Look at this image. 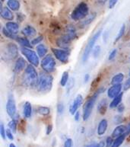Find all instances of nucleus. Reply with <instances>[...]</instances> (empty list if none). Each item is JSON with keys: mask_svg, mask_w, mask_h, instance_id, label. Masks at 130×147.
<instances>
[{"mask_svg": "<svg viewBox=\"0 0 130 147\" xmlns=\"http://www.w3.org/2000/svg\"><path fill=\"white\" fill-rule=\"evenodd\" d=\"M89 80H90V75L87 73V74L84 75V83H87Z\"/></svg>", "mask_w": 130, "mask_h": 147, "instance_id": "obj_50", "label": "nucleus"}, {"mask_svg": "<svg viewBox=\"0 0 130 147\" xmlns=\"http://www.w3.org/2000/svg\"><path fill=\"white\" fill-rule=\"evenodd\" d=\"M5 28L9 31L11 32L12 34H15V35H17L19 32V25H18V23L16 22H8L5 24Z\"/></svg>", "mask_w": 130, "mask_h": 147, "instance_id": "obj_20", "label": "nucleus"}, {"mask_svg": "<svg viewBox=\"0 0 130 147\" xmlns=\"http://www.w3.org/2000/svg\"><path fill=\"white\" fill-rule=\"evenodd\" d=\"M123 92H121L119 95H117V97H115L114 98L112 99V101L109 105V107L111 109H113V108H117L118 106L121 104L122 99H123Z\"/></svg>", "mask_w": 130, "mask_h": 147, "instance_id": "obj_25", "label": "nucleus"}, {"mask_svg": "<svg viewBox=\"0 0 130 147\" xmlns=\"http://www.w3.org/2000/svg\"><path fill=\"white\" fill-rule=\"evenodd\" d=\"M21 33L23 35H24V37H35L37 34V30L31 25H27L22 28Z\"/></svg>", "mask_w": 130, "mask_h": 147, "instance_id": "obj_19", "label": "nucleus"}, {"mask_svg": "<svg viewBox=\"0 0 130 147\" xmlns=\"http://www.w3.org/2000/svg\"><path fill=\"white\" fill-rule=\"evenodd\" d=\"M101 46L100 45H97V46L94 47V48L93 50L92 53H93V56L94 58H97L100 56L101 54Z\"/></svg>", "mask_w": 130, "mask_h": 147, "instance_id": "obj_36", "label": "nucleus"}, {"mask_svg": "<svg viewBox=\"0 0 130 147\" xmlns=\"http://www.w3.org/2000/svg\"><path fill=\"white\" fill-rule=\"evenodd\" d=\"M2 32L5 37H8V38H9V39L14 40H16L18 39V36L15 35V34H11V32H9V31H8L5 28H2Z\"/></svg>", "mask_w": 130, "mask_h": 147, "instance_id": "obj_33", "label": "nucleus"}, {"mask_svg": "<svg viewBox=\"0 0 130 147\" xmlns=\"http://www.w3.org/2000/svg\"><path fill=\"white\" fill-rule=\"evenodd\" d=\"M117 52H118L117 49H113V50L110 52L108 57V59L110 61H112V60H113V59L116 58V57H117Z\"/></svg>", "mask_w": 130, "mask_h": 147, "instance_id": "obj_38", "label": "nucleus"}, {"mask_svg": "<svg viewBox=\"0 0 130 147\" xmlns=\"http://www.w3.org/2000/svg\"><path fill=\"white\" fill-rule=\"evenodd\" d=\"M73 146V141L71 138L66 139L63 144V147H72Z\"/></svg>", "mask_w": 130, "mask_h": 147, "instance_id": "obj_41", "label": "nucleus"}, {"mask_svg": "<svg viewBox=\"0 0 130 147\" xmlns=\"http://www.w3.org/2000/svg\"><path fill=\"white\" fill-rule=\"evenodd\" d=\"M126 129H127V126L123 125V124H119L113 129L111 136L114 139L117 138V137L126 134Z\"/></svg>", "mask_w": 130, "mask_h": 147, "instance_id": "obj_18", "label": "nucleus"}, {"mask_svg": "<svg viewBox=\"0 0 130 147\" xmlns=\"http://www.w3.org/2000/svg\"><path fill=\"white\" fill-rule=\"evenodd\" d=\"M53 77L50 73H47L44 72L39 76L38 85L36 88H38V91L40 93H48L50 92L53 88Z\"/></svg>", "mask_w": 130, "mask_h": 147, "instance_id": "obj_3", "label": "nucleus"}, {"mask_svg": "<svg viewBox=\"0 0 130 147\" xmlns=\"http://www.w3.org/2000/svg\"><path fill=\"white\" fill-rule=\"evenodd\" d=\"M125 31H126V25H125V24H123V25L121 26V28H120V29H119V32H118V34H117V37H116V38H115L114 40L115 43H117V42L119 41V40L123 37L124 34H125Z\"/></svg>", "mask_w": 130, "mask_h": 147, "instance_id": "obj_34", "label": "nucleus"}, {"mask_svg": "<svg viewBox=\"0 0 130 147\" xmlns=\"http://www.w3.org/2000/svg\"><path fill=\"white\" fill-rule=\"evenodd\" d=\"M32 111H33V109H32V105H31V102L26 101L24 104V106H23V115H24V117H25L26 119L31 118V116H32Z\"/></svg>", "mask_w": 130, "mask_h": 147, "instance_id": "obj_22", "label": "nucleus"}, {"mask_svg": "<svg viewBox=\"0 0 130 147\" xmlns=\"http://www.w3.org/2000/svg\"><path fill=\"white\" fill-rule=\"evenodd\" d=\"M65 106L62 102H60L57 105V112L59 114H62L64 113Z\"/></svg>", "mask_w": 130, "mask_h": 147, "instance_id": "obj_39", "label": "nucleus"}, {"mask_svg": "<svg viewBox=\"0 0 130 147\" xmlns=\"http://www.w3.org/2000/svg\"><path fill=\"white\" fill-rule=\"evenodd\" d=\"M64 34L67 36V37H68L69 39L72 40H74L76 39L78 37L76 28H75L74 25H72V24H68V25L66 26Z\"/></svg>", "mask_w": 130, "mask_h": 147, "instance_id": "obj_15", "label": "nucleus"}, {"mask_svg": "<svg viewBox=\"0 0 130 147\" xmlns=\"http://www.w3.org/2000/svg\"><path fill=\"white\" fill-rule=\"evenodd\" d=\"M88 12H89V8L88 4L85 2H81L72 11L71 14V18L75 22H78L86 18L88 16Z\"/></svg>", "mask_w": 130, "mask_h": 147, "instance_id": "obj_4", "label": "nucleus"}, {"mask_svg": "<svg viewBox=\"0 0 130 147\" xmlns=\"http://www.w3.org/2000/svg\"><path fill=\"white\" fill-rule=\"evenodd\" d=\"M4 1H5V0H1V2H4Z\"/></svg>", "mask_w": 130, "mask_h": 147, "instance_id": "obj_54", "label": "nucleus"}, {"mask_svg": "<svg viewBox=\"0 0 130 147\" xmlns=\"http://www.w3.org/2000/svg\"><path fill=\"white\" fill-rule=\"evenodd\" d=\"M18 56V46L14 43H9L5 46L3 52V57L6 60H13Z\"/></svg>", "mask_w": 130, "mask_h": 147, "instance_id": "obj_9", "label": "nucleus"}, {"mask_svg": "<svg viewBox=\"0 0 130 147\" xmlns=\"http://www.w3.org/2000/svg\"><path fill=\"white\" fill-rule=\"evenodd\" d=\"M117 111L119 112V113H123V112L125 111V106H124L123 104H120L118 107L117 108Z\"/></svg>", "mask_w": 130, "mask_h": 147, "instance_id": "obj_47", "label": "nucleus"}, {"mask_svg": "<svg viewBox=\"0 0 130 147\" xmlns=\"http://www.w3.org/2000/svg\"><path fill=\"white\" fill-rule=\"evenodd\" d=\"M68 80H69V74H68V72L65 71L64 73H62V77L60 79V86H62V87H66V85H68Z\"/></svg>", "mask_w": 130, "mask_h": 147, "instance_id": "obj_29", "label": "nucleus"}, {"mask_svg": "<svg viewBox=\"0 0 130 147\" xmlns=\"http://www.w3.org/2000/svg\"><path fill=\"white\" fill-rule=\"evenodd\" d=\"M21 52L22 55L24 56L27 61L29 62V63L33 65L35 67H38L40 64V57L33 50H31V48H27V47H22L21 48Z\"/></svg>", "mask_w": 130, "mask_h": 147, "instance_id": "obj_6", "label": "nucleus"}, {"mask_svg": "<svg viewBox=\"0 0 130 147\" xmlns=\"http://www.w3.org/2000/svg\"><path fill=\"white\" fill-rule=\"evenodd\" d=\"M27 63L26 60L24 59V57H19L17 58L15 63V66H14V72L15 73H20L22 71L25 70V69L27 67Z\"/></svg>", "mask_w": 130, "mask_h": 147, "instance_id": "obj_14", "label": "nucleus"}, {"mask_svg": "<svg viewBox=\"0 0 130 147\" xmlns=\"http://www.w3.org/2000/svg\"><path fill=\"white\" fill-rule=\"evenodd\" d=\"M16 41L18 42V44L23 47H27V48H31L32 47L31 42L26 37H18V39L16 40Z\"/></svg>", "mask_w": 130, "mask_h": 147, "instance_id": "obj_28", "label": "nucleus"}, {"mask_svg": "<svg viewBox=\"0 0 130 147\" xmlns=\"http://www.w3.org/2000/svg\"><path fill=\"white\" fill-rule=\"evenodd\" d=\"M8 127H9V129H11L14 134H15L17 132V127H18V121L15 120V119H12L8 123Z\"/></svg>", "mask_w": 130, "mask_h": 147, "instance_id": "obj_32", "label": "nucleus"}, {"mask_svg": "<svg viewBox=\"0 0 130 147\" xmlns=\"http://www.w3.org/2000/svg\"><path fill=\"white\" fill-rule=\"evenodd\" d=\"M124 79H125V76L124 73H119L116 74L115 76H113L110 81V84L111 86L112 85H118V84H122V82H123Z\"/></svg>", "mask_w": 130, "mask_h": 147, "instance_id": "obj_27", "label": "nucleus"}, {"mask_svg": "<svg viewBox=\"0 0 130 147\" xmlns=\"http://www.w3.org/2000/svg\"><path fill=\"white\" fill-rule=\"evenodd\" d=\"M72 40L69 39L68 37L65 34L62 35L56 40V44L60 49H64V50H69L71 44Z\"/></svg>", "mask_w": 130, "mask_h": 147, "instance_id": "obj_12", "label": "nucleus"}, {"mask_svg": "<svg viewBox=\"0 0 130 147\" xmlns=\"http://www.w3.org/2000/svg\"><path fill=\"white\" fill-rule=\"evenodd\" d=\"M123 88L124 91H128L130 89V77L124 82Z\"/></svg>", "mask_w": 130, "mask_h": 147, "instance_id": "obj_40", "label": "nucleus"}, {"mask_svg": "<svg viewBox=\"0 0 130 147\" xmlns=\"http://www.w3.org/2000/svg\"><path fill=\"white\" fill-rule=\"evenodd\" d=\"M106 146V143H105V141H101L99 143H96V145H95V147H105Z\"/></svg>", "mask_w": 130, "mask_h": 147, "instance_id": "obj_48", "label": "nucleus"}, {"mask_svg": "<svg viewBox=\"0 0 130 147\" xmlns=\"http://www.w3.org/2000/svg\"><path fill=\"white\" fill-rule=\"evenodd\" d=\"M14 133L10 129H6V137L9 140H14Z\"/></svg>", "mask_w": 130, "mask_h": 147, "instance_id": "obj_42", "label": "nucleus"}, {"mask_svg": "<svg viewBox=\"0 0 130 147\" xmlns=\"http://www.w3.org/2000/svg\"><path fill=\"white\" fill-rule=\"evenodd\" d=\"M117 2H118V0H109L108 2V7L110 9H113L115 6H116V5L117 4Z\"/></svg>", "mask_w": 130, "mask_h": 147, "instance_id": "obj_44", "label": "nucleus"}, {"mask_svg": "<svg viewBox=\"0 0 130 147\" xmlns=\"http://www.w3.org/2000/svg\"><path fill=\"white\" fill-rule=\"evenodd\" d=\"M37 112L41 116H48L49 114H50V108L46 106H40L38 108Z\"/></svg>", "mask_w": 130, "mask_h": 147, "instance_id": "obj_30", "label": "nucleus"}, {"mask_svg": "<svg viewBox=\"0 0 130 147\" xmlns=\"http://www.w3.org/2000/svg\"><path fill=\"white\" fill-rule=\"evenodd\" d=\"M44 40V36L40 35L37 37H34L32 40H31V44L32 46H38V44H40Z\"/></svg>", "mask_w": 130, "mask_h": 147, "instance_id": "obj_35", "label": "nucleus"}, {"mask_svg": "<svg viewBox=\"0 0 130 147\" xmlns=\"http://www.w3.org/2000/svg\"><path fill=\"white\" fill-rule=\"evenodd\" d=\"M129 134H130V123H129L128 125H127V129H126V134H125V135L127 136H129Z\"/></svg>", "mask_w": 130, "mask_h": 147, "instance_id": "obj_51", "label": "nucleus"}, {"mask_svg": "<svg viewBox=\"0 0 130 147\" xmlns=\"http://www.w3.org/2000/svg\"><path fill=\"white\" fill-rule=\"evenodd\" d=\"M126 136L125 135V134H123V135H122V136H119V137H117V138H116L114 140V141H113V143L112 146H111V147H119L123 143L124 140H125V139H126Z\"/></svg>", "mask_w": 130, "mask_h": 147, "instance_id": "obj_31", "label": "nucleus"}, {"mask_svg": "<svg viewBox=\"0 0 130 147\" xmlns=\"http://www.w3.org/2000/svg\"><path fill=\"white\" fill-rule=\"evenodd\" d=\"M56 62L55 57L51 54H47L44 57L42 60L40 61V66L47 73H52L55 71Z\"/></svg>", "mask_w": 130, "mask_h": 147, "instance_id": "obj_7", "label": "nucleus"}, {"mask_svg": "<svg viewBox=\"0 0 130 147\" xmlns=\"http://www.w3.org/2000/svg\"><path fill=\"white\" fill-rule=\"evenodd\" d=\"M36 52L38 54L39 57L44 58L45 56L47 55L48 53V48L46 47V46L44 44H38V46L36 47Z\"/></svg>", "mask_w": 130, "mask_h": 147, "instance_id": "obj_24", "label": "nucleus"}, {"mask_svg": "<svg viewBox=\"0 0 130 147\" xmlns=\"http://www.w3.org/2000/svg\"><path fill=\"white\" fill-rule=\"evenodd\" d=\"M74 118L75 121H79L80 120V112L78 111L75 114H74Z\"/></svg>", "mask_w": 130, "mask_h": 147, "instance_id": "obj_49", "label": "nucleus"}, {"mask_svg": "<svg viewBox=\"0 0 130 147\" xmlns=\"http://www.w3.org/2000/svg\"><path fill=\"white\" fill-rule=\"evenodd\" d=\"M122 88L123 86L122 84H118V85H112L110 88L107 89V97L109 98H114L115 97L119 95L122 92Z\"/></svg>", "mask_w": 130, "mask_h": 147, "instance_id": "obj_13", "label": "nucleus"}, {"mask_svg": "<svg viewBox=\"0 0 130 147\" xmlns=\"http://www.w3.org/2000/svg\"><path fill=\"white\" fill-rule=\"evenodd\" d=\"M106 90L104 87H101L97 90V92H94L92 96H90L89 98L85 101L84 106H83V112H82V118L83 121H86L90 118V115L92 114L93 109L94 108L95 104L97 100V98L104 93Z\"/></svg>", "mask_w": 130, "mask_h": 147, "instance_id": "obj_2", "label": "nucleus"}, {"mask_svg": "<svg viewBox=\"0 0 130 147\" xmlns=\"http://www.w3.org/2000/svg\"><path fill=\"white\" fill-rule=\"evenodd\" d=\"M39 76L36 67L31 64L27 65L22 76V84L23 86L29 88L37 87Z\"/></svg>", "mask_w": 130, "mask_h": 147, "instance_id": "obj_1", "label": "nucleus"}, {"mask_svg": "<svg viewBox=\"0 0 130 147\" xmlns=\"http://www.w3.org/2000/svg\"><path fill=\"white\" fill-rule=\"evenodd\" d=\"M52 52L56 59L62 63H67L70 57L69 50H64L60 48H52Z\"/></svg>", "mask_w": 130, "mask_h": 147, "instance_id": "obj_10", "label": "nucleus"}, {"mask_svg": "<svg viewBox=\"0 0 130 147\" xmlns=\"http://www.w3.org/2000/svg\"><path fill=\"white\" fill-rule=\"evenodd\" d=\"M108 101L107 98H102L101 101L98 102L97 104V111L99 112V114H101V115H104L105 114V113L107 112V107H108Z\"/></svg>", "mask_w": 130, "mask_h": 147, "instance_id": "obj_21", "label": "nucleus"}, {"mask_svg": "<svg viewBox=\"0 0 130 147\" xmlns=\"http://www.w3.org/2000/svg\"><path fill=\"white\" fill-rule=\"evenodd\" d=\"M5 109L8 115H9L11 119H15L18 121L17 117V106H16V102L14 98V95L12 94H10L7 99L6 105H5Z\"/></svg>", "mask_w": 130, "mask_h": 147, "instance_id": "obj_8", "label": "nucleus"}, {"mask_svg": "<svg viewBox=\"0 0 130 147\" xmlns=\"http://www.w3.org/2000/svg\"><path fill=\"white\" fill-rule=\"evenodd\" d=\"M1 17L4 20H6L8 22H12L14 19V15L12 11L9 9V7H3L0 11Z\"/></svg>", "mask_w": 130, "mask_h": 147, "instance_id": "obj_17", "label": "nucleus"}, {"mask_svg": "<svg viewBox=\"0 0 130 147\" xmlns=\"http://www.w3.org/2000/svg\"><path fill=\"white\" fill-rule=\"evenodd\" d=\"M129 76H130V71H129Z\"/></svg>", "mask_w": 130, "mask_h": 147, "instance_id": "obj_55", "label": "nucleus"}, {"mask_svg": "<svg viewBox=\"0 0 130 147\" xmlns=\"http://www.w3.org/2000/svg\"><path fill=\"white\" fill-rule=\"evenodd\" d=\"M83 101H84V98H83L82 94H77V96L75 97V99L73 100V101L72 102L70 106H69V108H68L69 113L72 115H74L78 111L79 108L83 104Z\"/></svg>", "mask_w": 130, "mask_h": 147, "instance_id": "obj_11", "label": "nucleus"}, {"mask_svg": "<svg viewBox=\"0 0 130 147\" xmlns=\"http://www.w3.org/2000/svg\"><path fill=\"white\" fill-rule=\"evenodd\" d=\"M107 128H108V121H107V119H102L101 121L99 122V123H98V126H97V135L100 136H104V134H106Z\"/></svg>", "mask_w": 130, "mask_h": 147, "instance_id": "obj_16", "label": "nucleus"}, {"mask_svg": "<svg viewBox=\"0 0 130 147\" xmlns=\"http://www.w3.org/2000/svg\"><path fill=\"white\" fill-rule=\"evenodd\" d=\"M7 7H9L12 11H18L21 7L20 2L18 0H8Z\"/></svg>", "mask_w": 130, "mask_h": 147, "instance_id": "obj_26", "label": "nucleus"}, {"mask_svg": "<svg viewBox=\"0 0 130 147\" xmlns=\"http://www.w3.org/2000/svg\"><path fill=\"white\" fill-rule=\"evenodd\" d=\"M113 120H114L115 123H121L123 122V117L121 116H119V115L115 116Z\"/></svg>", "mask_w": 130, "mask_h": 147, "instance_id": "obj_45", "label": "nucleus"}, {"mask_svg": "<svg viewBox=\"0 0 130 147\" xmlns=\"http://www.w3.org/2000/svg\"><path fill=\"white\" fill-rule=\"evenodd\" d=\"M9 147H17L15 146V144H14V143H10V144H9Z\"/></svg>", "mask_w": 130, "mask_h": 147, "instance_id": "obj_53", "label": "nucleus"}, {"mask_svg": "<svg viewBox=\"0 0 130 147\" xmlns=\"http://www.w3.org/2000/svg\"><path fill=\"white\" fill-rule=\"evenodd\" d=\"M0 135L4 140L6 139V129L5 128L3 123H1V125H0Z\"/></svg>", "mask_w": 130, "mask_h": 147, "instance_id": "obj_37", "label": "nucleus"}, {"mask_svg": "<svg viewBox=\"0 0 130 147\" xmlns=\"http://www.w3.org/2000/svg\"><path fill=\"white\" fill-rule=\"evenodd\" d=\"M96 17H97V13H96V12H93V13H91L90 15L87 16L84 19L82 20V22H81V23H80V26L82 27V28H85L86 26H88V25H89L90 24H91V23L94 21Z\"/></svg>", "mask_w": 130, "mask_h": 147, "instance_id": "obj_23", "label": "nucleus"}, {"mask_svg": "<svg viewBox=\"0 0 130 147\" xmlns=\"http://www.w3.org/2000/svg\"><path fill=\"white\" fill-rule=\"evenodd\" d=\"M108 0H97V2L99 4H104L105 2H107Z\"/></svg>", "mask_w": 130, "mask_h": 147, "instance_id": "obj_52", "label": "nucleus"}, {"mask_svg": "<svg viewBox=\"0 0 130 147\" xmlns=\"http://www.w3.org/2000/svg\"><path fill=\"white\" fill-rule=\"evenodd\" d=\"M102 33V30H99L98 31H97L96 33L93 35V37L89 40V41L87 44L85 48H84V51H83V54H82V62L83 63H86L88 61V59H89V57L90 56V53L93 51L94 48L95 47V44L96 42L97 41V40L100 37L101 34Z\"/></svg>", "mask_w": 130, "mask_h": 147, "instance_id": "obj_5", "label": "nucleus"}, {"mask_svg": "<svg viewBox=\"0 0 130 147\" xmlns=\"http://www.w3.org/2000/svg\"><path fill=\"white\" fill-rule=\"evenodd\" d=\"M53 131V125L52 124H48L47 127H46V135H49Z\"/></svg>", "mask_w": 130, "mask_h": 147, "instance_id": "obj_46", "label": "nucleus"}, {"mask_svg": "<svg viewBox=\"0 0 130 147\" xmlns=\"http://www.w3.org/2000/svg\"><path fill=\"white\" fill-rule=\"evenodd\" d=\"M113 137L112 136H108L107 138L106 141H105V143H106V146H105V147H111V146H112L113 143Z\"/></svg>", "mask_w": 130, "mask_h": 147, "instance_id": "obj_43", "label": "nucleus"}]
</instances>
